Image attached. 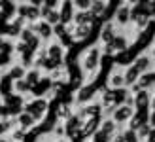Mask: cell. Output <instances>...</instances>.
<instances>
[{"mask_svg": "<svg viewBox=\"0 0 155 142\" xmlns=\"http://www.w3.org/2000/svg\"><path fill=\"white\" fill-rule=\"evenodd\" d=\"M117 34H119V32H117V25H115L114 21H106L104 27L100 29V44H102V46L112 44Z\"/></svg>", "mask_w": 155, "mask_h": 142, "instance_id": "8", "label": "cell"}, {"mask_svg": "<svg viewBox=\"0 0 155 142\" xmlns=\"http://www.w3.org/2000/svg\"><path fill=\"white\" fill-rule=\"evenodd\" d=\"M102 47L100 46H93L87 47L81 57H80V66L83 70V76L85 74H98V68H100V59H102Z\"/></svg>", "mask_w": 155, "mask_h": 142, "instance_id": "1", "label": "cell"}, {"mask_svg": "<svg viewBox=\"0 0 155 142\" xmlns=\"http://www.w3.org/2000/svg\"><path fill=\"white\" fill-rule=\"evenodd\" d=\"M95 95H97V85L95 83H83L81 87L76 91L74 100H76L78 106H87V104H91V102H93Z\"/></svg>", "mask_w": 155, "mask_h": 142, "instance_id": "3", "label": "cell"}, {"mask_svg": "<svg viewBox=\"0 0 155 142\" xmlns=\"http://www.w3.org/2000/svg\"><path fill=\"white\" fill-rule=\"evenodd\" d=\"M148 15L150 17L155 15V2H148Z\"/></svg>", "mask_w": 155, "mask_h": 142, "instance_id": "34", "label": "cell"}, {"mask_svg": "<svg viewBox=\"0 0 155 142\" xmlns=\"http://www.w3.org/2000/svg\"><path fill=\"white\" fill-rule=\"evenodd\" d=\"M15 121H17V127H21L23 131H27V133H28V131H32V129L36 127V123H38L28 112H25V110H23V112H21L17 117H15Z\"/></svg>", "mask_w": 155, "mask_h": 142, "instance_id": "11", "label": "cell"}, {"mask_svg": "<svg viewBox=\"0 0 155 142\" xmlns=\"http://www.w3.org/2000/svg\"><path fill=\"white\" fill-rule=\"evenodd\" d=\"M151 65H153V57L150 53H140L136 55V61H134V66L140 70L142 74L146 72H151Z\"/></svg>", "mask_w": 155, "mask_h": 142, "instance_id": "14", "label": "cell"}, {"mask_svg": "<svg viewBox=\"0 0 155 142\" xmlns=\"http://www.w3.org/2000/svg\"><path fill=\"white\" fill-rule=\"evenodd\" d=\"M13 93L19 95V97H28V93H32V85H30L27 80L13 82Z\"/></svg>", "mask_w": 155, "mask_h": 142, "instance_id": "20", "label": "cell"}, {"mask_svg": "<svg viewBox=\"0 0 155 142\" xmlns=\"http://www.w3.org/2000/svg\"><path fill=\"white\" fill-rule=\"evenodd\" d=\"M27 27L32 30V32H34L38 38H40L44 44H45V42H49L51 38L55 36V29H53L48 21H44V19H42V21H38V23H34V25H27Z\"/></svg>", "mask_w": 155, "mask_h": 142, "instance_id": "5", "label": "cell"}, {"mask_svg": "<svg viewBox=\"0 0 155 142\" xmlns=\"http://www.w3.org/2000/svg\"><path fill=\"white\" fill-rule=\"evenodd\" d=\"M108 2H102V0H95L93 2V6H91V15L95 19H102L104 15H106V12H108Z\"/></svg>", "mask_w": 155, "mask_h": 142, "instance_id": "19", "label": "cell"}, {"mask_svg": "<svg viewBox=\"0 0 155 142\" xmlns=\"http://www.w3.org/2000/svg\"><path fill=\"white\" fill-rule=\"evenodd\" d=\"M42 74H44V72H42L40 68H28V72H27V78H25V80L34 87V85H38V83L44 80V76H42Z\"/></svg>", "mask_w": 155, "mask_h": 142, "instance_id": "23", "label": "cell"}, {"mask_svg": "<svg viewBox=\"0 0 155 142\" xmlns=\"http://www.w3.org/2000/svg\"><path fill=\"white\" fill-rule=\"evenodd\" d=\"M48 57L59 65H64V46H61V42L48 44Z\"/></svg>", "mask_w": 155, "mask_h": 142, "instance_id": "10", "label": "cell"}, {"mask_svg": "<svg viewBox=\"0 0 155 142\" xmlns=\"http://www.w3.org/2000/svg\"><path fill=\"white\" fill-rule=\"evenodd\" d=\"M51 133H53V137H55V138H66V125L63 121H57L55 127L51 129Z\"/></svg>", "mask_w": 155, "mask_h": 142, "instance_id": "25", "label": "cell"}, {"mask_svg": "<svg viewBox=\"0 0 155 142\" xmlns=\"http://www.w3.org/2000/svg\"><path fill=\"white\" fill-rule=\"evenodd\" d=\"M27 72H28V68L23 66L21 63H15V65H12L10 68H8V76H10L13 82L25 80V78H27Z\"/></svg>", "mask_w": 155, "mask_h": 142, "instance_id": "16", "label": "cell"}, {"mask_svg": "<svg viewBox=\"0 0 155 142\" xmlns=\"http://www.w3.org/2000/svg\"><path fill=\"white\" fill-rule=\"evenodd\" d=\"M45 21H48L51 27H57V25H61V23H63V19H61V12H59V10H53V12L49 13V17L45 19Z\"/></svg>", "mask_w": 155, "mask_h": 142, "instance_id": "28", "label": "cell"}, {"mask_svg": "<svg viewBox=\"0 0 155 142\" xmlns=\"http://www.w3.org/2000/svg\"><path fill=\"white\" fill-rule=\"evenodd\" d=\"M12 55H6V53H0V68H6V66H12Z\"/></svg>", "mask_w": 155, "mask_h": 142, "instance_id": "32", "label": "cell"}, {"mask_svg": "<svg viewBox=\"0 0 155 142\" xmlns=\"http://www.w3.org/2000/svg\"><path fill=\"white\" fill-rule=\"evenodd\" d=\"M25 137H27V131H23L21 127H15L13 133H12V140L13 142H25Z\"/></svg>", "mask_w": 155, "mask_h": 142, "instance_id": "29", "label": "cell"}, {"mask_svg": "<svg viewBox=\"0 0 155 142\" xmlns=\"http://www.w3.org/2000/svg\"><path fill=\"white\" fill-rule=\"evenodd\" d=\"M136 85L140 87V91H150L151 87H155V70H151V72H146V74H142Z\"/></svg>", "mask_w": 155, "mask_h": 142, "instance_id": "18", "label": "cell"}, {"mask_svg": "<svg viewBox=\"0 0 155 142\" xmlns=\"http://www.w3.org/2000/svg\"><path fill=\"white\" fill-rule=\"evenodd\" d=\"M91 140H93V142H112V138L108 137L106 133H102V131H97L95 135L91 137Z\"/></svg>", "mask_w": 155, "mask_h": 142, "instance_id": "30", "label": "cell"}, {"mask_svg": "<svg viewBox=\"0 0 155 142\" xmlns=\"http://www.w3.org/2000/svg\"><path fill=\"white\" fill-rule=\"evenodd\" d=\"M15 127H17L15 117H6V120H0V138L6 137L8 133H13Z\"/></svg>", "mask_w": 155, "mask_h": 142, "instance_id": "21", "label": "cell"}, {"mask_svg": "<svg viewBox=\"0 0 155 142\" xmlns=\"http://www.w3.org/2000/svg\"><path fill=\"white\" fill-rule=\"evenodd\" d=\"M125 133V142H142L140 138H138V135H136V131H130V129H125L123 131Z\"/></svg>", "mask_w": 155, "mask_h": 142, "instance_id": "31", "label": "cell"}, {"mask_svg": "<svg viewBox=\"0 0 155 142\" xmlns=\"http://www.w3.org/2000/svg\"><path fill=\"white\" fill-rule=\"evenodd\" d=\"M151 125L150 123H146V125H142V127L140 129H138L136 131V135H138V138H140L142 142H146V140H148V137H150V133H151Z\"/></svg>", "mask_w": 155, "mask_h": 142, "instance_id": "27", "label": "cell"}, {"mask_svg": "<svg viewBox=\"0 0 155 142\" xmlns=\"http://www.w3.org/2000/svg\"><path fill=\"white\" fill-rule=\"evenodd\" d=\"M61 19H63V25H72L74 15H76V8L74 2H61Z\"/></svg>", "mask_w": 155, "mask_h": 142, "instance_id": "12", "label": "cell"}, {"mask_svg": "<svg viewBox=\"0 0 155 142\" xmlns=\"http://www.w3.org/2000/svg\"><path fill=\"white\" fill-rule=\"evenodd\" d=\"M106 87L112 89V91H119L123 87H127L125 85V68L115 65V68L110 72V76H108V80H106Z\"/></svg>", "mask_w": 155, "mask_h": 142, "instance_id": "4", "label": "cell"}, {"mask_svg": "<svg viewBox=\"0 0 155 142\" xmlns=\"http://www.w3.org/2000/svg\"><path fill=\"white\" fill-rule=\"evenodd\" d=\"M83 142H93V140H83Z\"/></svg>", "mask_w": 155, "mask_h": 142, "instance_id": "41", "label": "cell"}, {"mask_svg": "<svg viewBox=\"0 0 155 142\" xmlns=\"http://www.w3.org/2000/svg\"><path fill=\"white\" fill-rule=\"evenodd\" d=\"M91 30H93V27H74V30H72L74 42H83V40H87L89 34H91Z\"/></svg>", "mask_w": 155, "mask_h": 142, "instance_id": "22", "label": "cell"}, {"mask_svg": "<svg viewBox=\"0 0 155 142\" xmlns=\"http://www.w3.org/2000/svg\"><path fill=\"white\" fill-rule=\"evenodd\" d=\"M140 76H142V72L138 70L134 65H130V66H127L125 68V85L130 89L133 85H136L138 83V80H140Z\"/></svg>", "mask_w": 155, "mask_h": 142, "instance_id": "17", "label": "cell"}, {"mask_svg": "<svg viewBox=\"0 0 155 142\" xmlns=\"http://www.w3.org/2000/svg\"><path fill=\"white\" fill-rule=\"evenodd\" d=\"M134 114H136V110H134L133 106L121 104V106L115 108V112H114V116H112V120L117 123L119 127H123L125 123H130V120L134 117Z\"/></svg>", "mask_w": 155, "mask_h": 142, "instance_id": "7", "label": "cell"}, {"mask_svg": "<svg viewBox=\"0 0 155 142\" xmlns=\"http://www.w3.org/2000/svg\"><path fill=\"white\" fill-rule=\"evenodd\" d=\"M112 142H125V133L119 131L117 135H114V137H112Z\"/></svg>", "mask_w": 155, "mask_h": 142, "instance_id": "33", "label": "cell"}, {"mask_svg": "<svg viewBox=\"0 0 155 142\" xmlns=\"http://www.w3.org/2000/svg\"><path fill=\"white\" fill-rule=\"evenodd\" d=\"M151 108V93L140 91L134 95V110H150Z\"/></svg>", "mask_w": 155, "mask_h": 142, "instance_id": "13", "label": "cell"}, {"mask_svg": "<svg viewBox=\"0 0 155 142\" xmlns=\"http://www.w3.org/2000/svg\"><path fill=\"white\" fill-rule=\"evenodd\" d=\"M151 57L155 59V44H153V47H151Z\"/></svg>", "mask_w": 155, "mask_h": 142, "instance_id": "39", "label": "cell"}, {"mask_svg": "<svg viewBox=\"0 0 155 142\" xmlns=\"http://www.w3.org/2000/svg\"><path fill=\"white\" fill-rule=\"evenodd\" d=\"M83 120H80L78 116H74L72 120H68L64 125H66V138H76V137H81V129H83Z\"/></svg>", "mask_w": 155, "mask_h": 142, "instance_id": "9", "label": "cell"}, {"mask_svg": "<svg viewBox=\"0 0 155 142\" xmlns=\"http://www.w3.org/2000/svg\"><path fill=\"white\" fill-rule=\"evenodd\" d=\"M76 114H74V106H68V104H64V102H59V106H57V110H55V117L59 121H63V123H66L68 120H72Z\"/></svg>", "mask_w": 155, "mask_h": 142, "instance_id": "15", "label": "cell"}, {"mask_svg": "<svg viewBox=\"0 0 155 142\" xmlns=\"http://www.w3.org/2000/svg\"><path fill=\"white\" fill-rule=\"evenodd\" d=\"M114 23L121 29H127L130 23H133V17H130V4L121 2V6L114 13Z\"/></svg>", "mask_w": 155, "mask_h": 142, "instance_id": "6", "label": "cell"}, {"mask_svg": "<svg viewBox=\"0 0 155 142\" xmlns=\"http://www.w3.org/2000/svg\"><path fill=\"white\" fill-rule=\"evenodd\" d=\"M15 51V44L6 36H0V53H6V55H12Z\"/></svg>", "mask_w": 155, "mask_h": 142, "instance_id": "24", "label": "cell"}, {"mask_svg": "<svg viewBox=\"0 0 155 142\" xmlns=\"http://www.w3.org/2000/svg\"><path fill=\"white\" fill-rule=\"evenodd\" d=\"M91 6H93L91 0H76L74 2L76 12H91Z\"/></svg>", "mask_w": 155, "mask_h": 142, "instance_id": "26", "label": "cell"}, {"mask_svg": "<svg viewBox=\"0 0 155 142\" xmlns=\"http://www.w3.org/2000/svg\"><path fill=\"white\" fill-rule=\"evenodd\" d=\"M150 125L155 129V110H151V112H150Z\"/></svg>", "mask_w": 155, "mask_h": 142, "instance_id": "35", "label": "cell"}, {"mask_svg": "<svg viewBox=\"0 0 155 142\" xmlns=\"http://www.w3.org/2000/svg\"><path fill=\"white\" fill-rule=\"evenodd\" d=\"M151 110H155V91L151 93Z\"/></svg>", "mask_w": 155, "mask_h": 142, "instance_id": "36", "label": "cell"}, {"mask_svg": "<svg viewBox=\"0 0 155 142\" xmlns=\"http://www.w3.org/2000/svg\"><path fill=\"white\" fill-rule=\"evenodd\" d=\"M0 142H13V140H12V137H2V138H0Z\"/></svg>", "mask_w": 155, "mask_h": 142, "instance_id": "37", "label": "cell"}, {"mask_svg": "<svg viewBox=\"0 0 155 142\" xmlns=\"http://www.w3.org/2000/svg\"><path fill=\"white\" fill-rule=\"evenodd\" d=\"M25 112H28L34 120L40 123L42 120H45L48 116V110H49V100L42 97V99H34V97H25Z\"/></svg>", "mask_w": 155, "mask_h": 142, "instance_id": "2", "label": "cell"}, {"mask_svg": "<svg viewBox=\"0 0 155 142\" xmlns=\"http://www.w3.org/2000/svg\"><path fill=\"white\" fill-rule=\"evenodd\" d=\"M53 142H70L68 138H53Z\"/></svg>", "mask_w": 155, "mask_h": 142, "instance_id": "38", "label": "cell"}, {"mask_svg": "<svg viewBox=\"0 0 155 142\" xmlns=\"http://www.w3.org/2000/svg\"><path fill=\"white\" fill-rule=\"evenodd\" d=\"M40 140H42V142H51L49 138H40Z\"/></svg>", "mask_w": 155, "mask_h": 142, "instance_id": "40", "label": "cell"}]
</instances>
